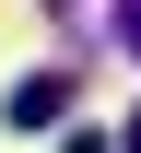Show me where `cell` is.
Wrapping results in <instances>:
<instances>
[{
    "label": "cell",
    "instance_id": "cell-1",
    "mask_svg": "<svg viewBox=\"0 0 141 153\" xmlns=\"http://www.w3.org/2000/svg\"><path fill=\"white\" fill-rule=\"evenodd\" d=\"M59 106H71V71H35V82H12V130H47Z\"/></svg>",
    "mask_w": 141,
    "mask_h": 153
},
{
    "label": "cell",
    "instance_id": "cell-2",
    "mask_svg": "<svg viewBox=\"0 0 141 153\" xmlns=\"http://www.w3.org/2000/svg\"><path fill=\"white\" fill-rule=\"evenodd\" d=\"M118 36H129V47H141V0H118Z\"/></svg>",
    "mask_w": 141,
    "mask_h": 153
},
{
    "label": "cell",
    "instance_id": "cell-3",
    "mask_svg": "<svg viewBox=\"0 0 141 153\" xmlns=\"http://www.w3.org/2000/svg\"><path fill=\"white\" fill-rule=\"evenodd\" d=\"M71 153H106V141H82V130H71Z\"/></svg>",
    "mask_w": 141,
    "mask_h": 153
},
{
    "label": "cell",
    "instance_id": "cell-4",
    "mask_svg": "<svg viewBox=\"0 0 141 153\" xmlns=\"http://www.w3.org/2000/svg\"><path fill=\"white\" fill-rule=\"evenodd\" d=\"M118 153H141V118H129V141H118Z\"/></svg>",
    "mask_w": 141,
    "mask_h": 153
}]
</instances>
